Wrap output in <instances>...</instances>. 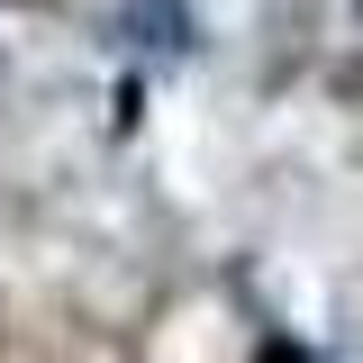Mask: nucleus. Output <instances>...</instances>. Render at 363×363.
<instances>
[{
	"mask_svg": "<svg viewBox=\"0 0 363 363\" xmlns=\"http://www.w3.org/2000/svg\"><path fill=\"white\" fill-rule=\"evenodd\" d=\"M264 363H318V354H300V345H272V354Z\"/></svg>",
	"mask_w": 363,
	"mask_h": 363,
	"instance_id": "obj_1",
	"label": "nucleus"
}]
</instances>
